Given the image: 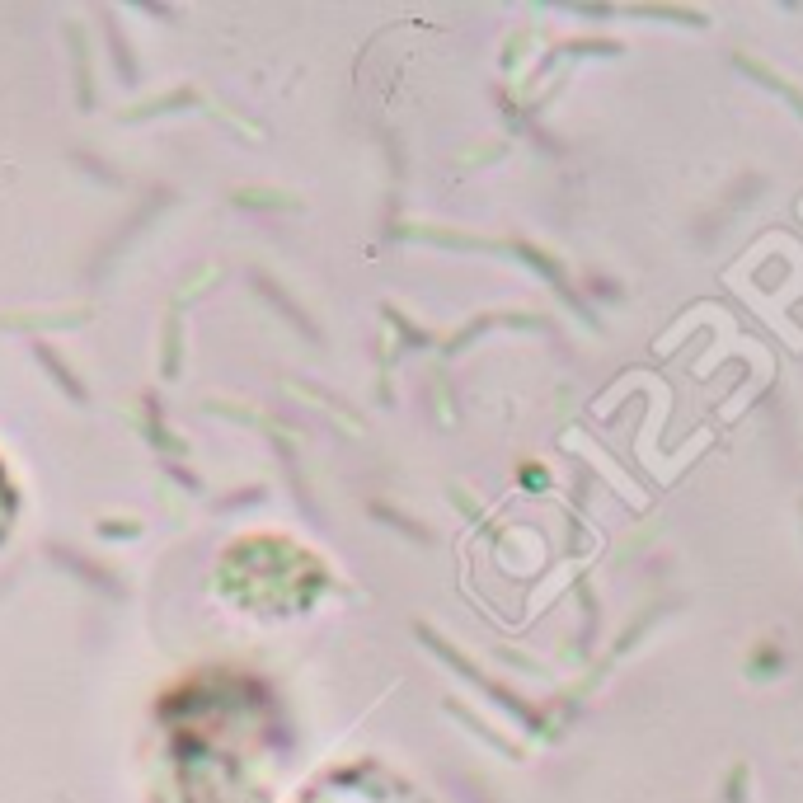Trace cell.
<instances>
[{"label": "cell", "instance_id": "7a4b0ae2", "mask_svg": "<svg viewBox=\"0 0 803 803\" xmlns=\"http://www.w3.org/2000/svg\"><path fill=\"white\" fill-rule=\"evenodd\" d=\"M10 512H15V494H10V479L0 470V531L10 526Z\"/></svg>", "mask_w": 803, "mask_h": 803}, {"label": "cell", "instance_id": "6da1fadb", "mask_svg": "<svg viewBox=\"0 0 803 803\" xmlns=\"http://www.w3.org/2000/svg\"><path fill=\"white\" fill-rule=\"evenodd\" d=\"M170 752L179 803H268V714L245 686L188 691Z\"/></svg>", "mask_w": 803, "mask_h": 803}]
</instances>
